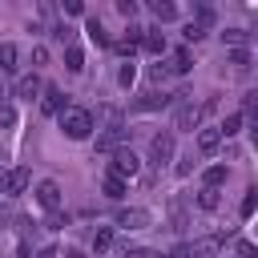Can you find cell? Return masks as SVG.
<instances>
[{"label":"cell","mask_w":258,"mask_h":258,"mask_svg":"<svg viewBox=\"0 0 258 258\" xmlns=\"http://www.w3.org/2000/svg\"><path fill=\"white\" fill-rule=\"evenodd\" d=\"M56 121H60L64 137H73V141H85V137L93 133V113L81 109V105H64V109L56 113Z\"/></svg>","instance_id":"cell-1"},{"label":"cell","mask_w":258,"mask_h":258,"mask_svg":"<svg viewBox=\"0 0 258 258\" xmlns=\"http://www.w3.org/2000/svg\"><path fill=\"white\" fill-rule=\"evenodd\" d=\"M222 246H226V234H210V238H198V242L177 246L169 258H210V254H218Z\"/></svg>","instance_id":"cell-2"},{"label":"cell","mask_w":258,"mask_h":258,"mask_svg":"<svg viewBox=\"0 0 258 258\" xmlns=\"http://www.w3.org/2000/svg\"><path fill=\"white\" fill-rule=\"evenodd\" d=\"M137 169H141V161H137V153H133V149H117V153H113V161H109V177H121V181L137 177Z\"/></svg>","instance_id":"cell-3"},{"label":"cell","mask_w":258,"mask_h":258,"mask_svg":"<svg viewBox=\"0 0 258 258\" xmlns=\"http://www.w3.org/2000/svg\"><path fill=\"white\" fill-rule=\"evenodd\" d=\"M28 181H32V173H28L24 165H16V169H8V173L0 177V189H4L8 198H16V194H24V189H28Z\"/></svg>","instance_id":"cell-4"},{"label":"cell","mask_w":258,"mask_h":258,"mask_svg":"<svg viewBox=\"0 0 258 258\" xmlns=\"http://www.w3.org/2000/svg\"><path fill=\"white\" fill-rule=\"evenodd\" d=\"M125 137H129V129H125V125L97 133V153H117V149H125Z\"/></svg>","instance_id":"cell-5"},{"label":"cell","mask_w":258,"mask_h":258,"mask_svg":"<svg viewBox=\"0 0 258 258\" xmlns=\"http://www.w3.org/2000/svg\"><path fill=\"white\" fill-rule=\"evenodd\" d=\"M177 97H181V109H177V129H198V121H202V113H206V109L189 105V101H185L189 93H177Z\"/></svg>","instance_id":"cell-6"},{"label":"cell","mask_w":258,"mask_h":258,"mask_svg":"<svg viewBox=\"0 0 258 258\" xmlns=\"http://www.w3.org/2000/svg\"><path fill=\"white\" fill-rule=\"evenodd\" d=\"M149 157H153L157 165L173 157V133H169V129H165V133H157V137L149 141Z\"/></svg>","instance_id":"cell-7"},{"label":"cell","mask_w":258,"mask_h":258,"mask_svg":"<svg viewBox=\"0 0 258 258\" xmlns=\"http://www.w3.org/2000/svg\"><path fill=\"white\" fill-rule=\"evenodd\" d=\"M149 222H153V218H149V210H137V206L117 214V226H125V230H145Z\"/></svg>","instance_id":"cell-8"},{"label":"cell","mask_w":258,"mask_h":258,"mask_svg":"<svg viewBox=\"0 0 258 258\" xmlns=\"http://www.w3.org/2000/svg\"><path fill=\"white\" fill-rule=\"evenodd\" d=\"M36 202H40L44 210H56V206H60V185H56L52 177L40 181V185H36Z\"/></svg>","instance_id":"cell-9"},{"label":"cell","mask_w":258,"mask_h":258,"mask_svg":"<svg viewBox=\"0 0 258 258\" xmlns=\"http://www.w3.org/2000/svg\"><path fill=\"white\" fill-rule=\"evenodd\" d=\"M40 93H44V97H40V109H44L48 117H56V113L64 109V93H60L56 85H48V89H40Z\"/></svg>","instance_id":"cell-10"},{"label":"cell","mask_w":258,"mask_h":258,"mask_svg":"<svg viewBox=\"0 0 258 258\" xmlns=\"http://www.w3.org/2000/svg\"><path fill=\"white\" fill-rule=\"evenodd\" d=\"M141 48L153 52V56H161V52H165V32H161V28H145V32H141Z\"/></svg>","instance_id":"cell-11"},{"label":"cell","mask_w":258,"mask_h":258,"mask_svg":"<svg viewBox=\"0 0 258 258\" xmlns=\"http://www.w3.org/2000/svg\"><path fill=\"white\" fill-rule=\"evenodd\" d=\"M85 32H89V40H93V44H101V48H105V44H113V36L105 32V24H101L97 16H89V20H85Z\"/></svg>","instance_id":"cell-12"},{"label":"cell","mask_w":258,"mask_h":258,"mask_svg":"<svg viewBox=\"0 0 258 258\" xmlns=\"http://www.w3.org/2000/svg\"><path fill=\"white\" fill-rule=\"evenodd\" d=\"M40 89H44V85H40V77H36V73H28V77H20V81H16V97H24V101H32Z\"/></svg>","instance_id":"cell-13"},{"label":"cell","mask_w":258,"mask_h":258,"mask_svg":"<svg viewBox=\"0 0 258 258\" xmlns=\"http://www.w3.org/2000/svg\"><path fill=\"white\" fill-rule=\"evenodd\" d=\"M16 60H20V48L16 44H0V73H16L20 69Z\"/></svg>","instance_id":"cell-14"},{"label":"cell","mask_w":258,"mask_h":258,"mask_svg":"<svg viewBox=\"0 0 258 258\" xmlns=\"http://www.w3.org/2000/svg\"><path fill=\"white\" fill-rule=\"evenodd\" d=\"M218 145H222V133L218 129H202L198 133V149L202 153H218Z\"/></svg>","instance_id":"cell-15"},{"label":"cell","mask_w":258,"mask_h":258,"mask_svg":"<svg viewBox=\"0 0 258 258\" xmlns=\"http://www.w3.org/2000/svg\"><path fill=\"white\" fill-rule=\"evenodd\" d=\"M222 44H230V48H246V44H250V32H246V28H226V32H222Z\"/></svg>","instance_id":"cell-16"},{"label":"cell","mask_w":258,"mask_h":258,"mask_svg":"<svg viewBox=\"0 0 258 258\" xmlns=\"http://www.w3.org/2000/svg\"><path fill=\"white\" fill-rule=\"evenodd\" d=\"M64 69H69V73H81V69H85V52H81L77 44L64 48Z\"/></svg>","instance_id":"cell-17"},{"label":"cell","mask_w":258,"mask_h":258,"mask_svg":"<svg viewBox=\"0 0 258 258\" xmlns=\"http://www.w3.org/2000/svg\"><path fill=\"white\" fill-rule=\"evenodd\" d=\"M101 189H105V198H113V202H121V198H125V181H121V177H105V181H101Z\"/></svg>","instance_id":"cell-18"},{"label":"cell","mask_w":258,"mask_h":258,"mask_svg":"<svg viewBox=\"0 0 258 258\" xmlns=\"http://www.w3.org/2000/svg\"><path fill=\"white\" fill-rule=\"evenodd\" d=\"M109 246H113V230H109V226H97V230H93V250L101 254V250H109Z\"/></svg>","instance_id":"cell-19"},{"label":"cell","mask_w":258,"mask_h":258,"mask_svg":"<svg viewBox=\"0 0 258 258\" xmlns=\"http://www.w3.org/2000/svg\"><path fill=\"white\" fill-rule=\"evenodd\" d=\"M149 8H153L157 20H173V16H177V4H169V0H153Z\"/></svg>","instance_id":"cell-20"},{"label":"cell","mask_w":258,"mask_h":258,"mask_svg":"<svg viewBox=\"0 0 258 258\" xmlns=\"http://www.w3.org/2000/svg\"><path fill=\"white\" fill-rule=\"evenodd\" d=\"M165 105H169L165 93H145V97L137 101V109H165Z\"/></svg>","instance_id":"cell-21"},{"label":"cell","mask_w":258,"mask_h":258,"mask_svg":"<svg viewBox=\"0 0 258 258\" xmlns=\"http://www.w3.org/2000/svg\"><path fill=\"white\" fill-rule=\"evenodd\" d=\"M218 133H222V137H234V133H242V113H230V117L218 125Z\"/></svg>","instance_id":"cell-22"},{"label":"cell","mask_w":258,"mask_h":258,"mask_svg":"<svg viewBox=\"0 0 258 258\" xmlns=\"http://www.w3.org/2000/svg\"><path fill=\"white\" fill-rule=\"evenodd\" d=\"M222 181H226V165H210L206 169V189H218Z\"/></svg>","instance_id":"cell-23"},{"label":"cell","mask_w":258,"mask_h":258,"mask_svg":"<svg viewBox=\"0 0 258 258\" xmlns=\"http://www.w3.org/2000/svg\"><path fill=\"white\" fill-rule=\"evenodd\" d=\"M169 69H173V73H189V69H194V64H189V52H185V48H177V52H173V64H169Z\"/></svg>","instance_id":"cell-24"},{"label":"cell","mask_w":258,"mask_h":258,"mask_svg":"<svg viewBox=\"0 0 258 258\" xmlns=\"http://www.w3.org/2000/svg\"><path fill=\"white\" fill-rule=\"evenodd\" d=\"M218 202H222L218 189H202V194H198V206H202V210H218Z\"/></svg>","instance_id":"cell-25"},{"label":"cell","mask_w":258,"mask_h":258,"mask_svg":"<svg viewBox=\"0 0 258 258\" xmlns=\"http://www.w3.org/2000/svg\"><path fill=\"white\" fill-rule=\"evenodd\" d=\"M44 226H48V230H60V226H69V214H60V210H48Z\"/></svg>","instance_id":"cell-26"},{"label":"cell","mask_w":258,"mask_h":258,"mask_svg":"<svg viewBox=\"0 0 258 258\" xmlns=\"http://www.w3.org/2000/svg\"><path fill=\"white\" fill-rule=\"evenodd\" d=\"M210 20H214V8H210V4H198V20H194V24H198V28H206Z\"/></svg>","instance_id":"cell-27"},{"label":"cell","mask_w":258,"mask_h":258,"mask_svg":"<svg viewBox=\"0 0 258 258\" xmlns=\"http://www.w3.org/2000/svg\"><path fill=\"white\" fill-rule=\"evenodd\" d=\"M230 64H234V69H246V64H250V52H246V48H234V52H230Z\"/></svg>","instance_id":"cell-28"},{"label":"cell","mask_w":258,"mask_h":258,"mask_svg":"<svg viewBox=\"0 0 258 258\" xmlns=\"http://www.w3.org/2000/svg\"><path fill=\"white\" fill-rule=\"evenodd\" d=\"M133 77H137V69H133L129 60H125V64H121V73H117V81H121V85L129 89V85H133Z\"/></svg>","instance_id":"cell-29"},{"label":"cell","mask_w":258,"mask_h":258,"mask_svg":"<svg viewBox=\"0 0 258 258\" xmlns=\"http://www.w3.org/2000/svg\"><path fill=\"white\" fill-rule=\"evenodd\" d=\"M0 125H4V129L16 125V109H12V105H0Z\"/></svg>","instance_id":"cell-30"},{"label":"cell","mask_w":258,"mask_h":258,"mask_svg":"<svg viewBox=\"0 0 258 258\" xmlns=\"http://www.w3.org/2000/svg\"><path fill=\"white\" fill-rule=\"evenodd\" d=\"M181 36H185V40H194V44H198V40H202V36H206V28H198V24H194V20H189V24H185V32H181Z\"/></svg>","instance_id":"cell-31"},{"label":"cell","mask_w":258,"mask_h":258,"mask_svg":"<svg viewBox=\"0 0 258 258\" xmlns=\"http://www.w3.org/2000/svg\"><path fill=\"white\" fill-rule=\"evenodd\" d=\"M254 206H258V198H254V189H246V198H242V218H250Z\"/></svg>","instance_id":"cell-32"},{"label":"cell","mask_w":258,"mask_h":258,"mask_svg":"<svg viewBox=\"0 0 258 258\" xmlns=\"http://www.w3.org/2000/svg\"><path fill=\"white\" fill-rule=\"evenodd\" d=\"M238 258H258V250H254V242H246V238H238Z\"/></svg>","instance_id":"cell-33"},{"label":"cell","mask_w":258,"mask_h":258,"mask_svg":"<svg viewBox=\"0 0 258 258\" xmlns=\"http://www.w3.org/2000/svg\"><path fill=\"white\" fill-rule=\"evenodd\" d=\"M117 12H121L125 20H133V12H137V4H133V0H117Z\"/></svg>","instance_id":"cell-34"},{"label":"cell","mask_w":258,"mask_h":258,"mask_svg":"<svg viewBox=\"0 0 258 258\" xmlns=\"http://www.w3.org/2000/svg\"><path fill=\"white\" fill-rule=\"evenodd\" d=\"M40 64H48V48L36 44V48H32V69H40Z\"/></svg>","instance_id":"cell-35"},{"label":"cell","mask_w":258,"mask_h":258,"mask_svg":"<svg viewBox=\"0 0 258 258\" xmlns=\"http://www.w3.org/2000/svg\"><path fill=\"white\" fill-rule=\"evenodd\" d=\"M125 258H157V254H153V250H145V246H129V250H125Z\"/></svg>","instance_id":"cell-36"},{"label":"cell","mask_w":258,"mask_h":258,"mask_svg":"<svg viewBox=\"0 0 258 258\" xmlns=\"http://www.w3.org/2000/svg\"><path fill=\"white\" fill-rule=\"evenodd\" d=\"M64 12H69V16H81L85 8H81V0H64Z\"/></svg>","instance_id":"cell-37"},{"label":"cell","mask_w":258,"mask_h":258,"mask_svg":"<svg viewBox=\"0 0 258 258\" xmlns=\"http://www.w3.org/2000/svg\"><path fill=\"white\" fill-rule=\"evenodd\" d=\"M242 105H246V113L254 117V105H258V93H246V97H242Z\"/></svg>","instance_id":"cell-38"},{"label":"cell","mask_w":258,"mask_h":258,"mask_svg":"<svg viewBox=\"0 0 258 258\" xmlns=\"http://www.w3.org/2000/svg\"><path fill=\"white\" fill-rule=\"evenodd\" d=\"M52 36H56V40H60V44H64V40H69V36H73V32H69V28H64V24H56V28H52Z\"/></svg>","instance_id":"cell-39"},{"label":"cell","mask_w":258,"mask_h":258,"mask_svg":"<svg viewBox=\"0 0 258 258\" xmlns=\"http://www.w3.org/2000/svg\"><path fill=\"white\" fill-rule=\"evenodd\" d=\"M189 169H194V157H181V161H177V173H181V177H185V173H189Z\"/></svg>","instance_id":"cell-40"},{"label":"cell","mask_w":258,"mask_h":258,"mask_svg":"<svg viewBox=\"0 0 258 258\" xmlns=\"http://www.w3.org/2000/svg\"><path fill=\"white\" fill-rule=\"evenodd\" d=\"M36 258H56V250H52V246H44V250H40Z\"/></svg>","instance_id":"cell-41"},{"label":"cell","mask_w":258,"mask_h":258,"mask_svg":"<svg viewBox=\"0 0 258 258\" xmlns=\"http://www.w3.org/2000/svg\"><path fill=\"white\" fill-rule=\"evenodd\" d=\"M64 258H89L85 250H64Z\"/></svg>","instance_id":"cell-42"}]
</instances>
